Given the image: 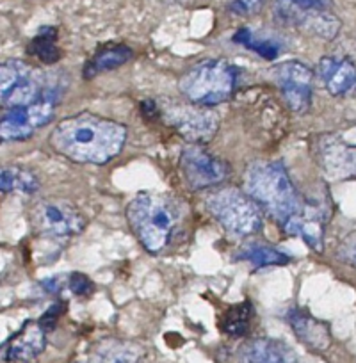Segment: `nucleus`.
Segmentation results:
<instances>
[{
	"instance_id": "1",
	"label": "nucleus",
	"mask_w": 356,
	"mask_h": 363,
	"mask_svg": "<svg viewBox=\"0 0 356 363\" xmlns=\"http://www.w3.org/2000/svg\"><path fill=\"white\" fill-rule=\"evenodd\" d=\"M127 141V128L118 121L80 113L62 120L50 135L59 155L80 164H107L118 157Z\"/></svg>"
},
{
	"instance_id": "2",
	"label": "nucleus",
	"mask_w": 356,
	"mask_h": 363,
	"mask_svg": "<svg viewBox=\"0 0 356 363\" xmlns=\"http://www.w3.org/2000/svg\"><path fill=\"white\" fill-rule=\"evenodd\" d=\"M244 186L247 196L282 225L305 207L285 167L277 160L251 162L244 173Z\"/></svg>"
},
{
	"instance_id": "3",
	"label": "nucleus",
	"mask_w": 356,
	"mask_h": 363,
	"mask_svg": "<svg viewBox=\"0 0 356 363\" xmlns=\"http://www.w3.org/2000/svg\"><path fill=\"white\" fill-rule=\"evenodd\" d=\"M182 205L159 193H141L128 203L127 221L148 253H160L182 221Z\"/></svg>"
},
{
	"instance_id": "4",
	"label": "nucleus",
	"mask_w": 356,
	"mask_h": 363,
	"mask_svg": "<svg viewBox=\"0 0 356 363\" xmlns=\"http://www.w3.org/2000/svg\"><path fill=\"white\" fill-rule=\"evenodd\" d=\"M239 68L221 59H208L194 65L178 82V87L193 104L201 107L219 106L235 93Z\"/></svg>"
},
{
	"instance_id": "5",
	"label": "nucleus",
	"mask_w": 356,
	"mask_h": 363,
	"mask_svg": "<svg viewBox=\"0 0 356 363\" xmlns=\"http://www.w3.org/2000/svg\"><path fill=\"white\" fill-rule=\"evenodd\" d=\"M331 6L333 0H271L277 22L323 40H333L340 30V20L331 13Z\"/></svg>"
},
{
	"instance_id": "6",
	"label": "nucleus",
	"mask_w": 356,
	"mask_h": 363,
	"mask_svg": "<svg viewBox=\"0 0 356 363\" xmlns=\"http://www.w3.org/2000/svg\"><path fill=\"white\" fill-rule=\"evenodd\" d=\"M205 207L212 218L233 235H253L262 230L260 207L235 187H225L211 193Z\"/></svg>"
},
{
	"instance_id": "7",
	"label": "nucleus",
	"mask_w": 356,
	"mask_h": 363,
	"mask_svg": "<svg viewBox=\"0 0 356 363\" xmlns=\"http://www.w3.org/2000/svg\"><path fill=\"white\" fill-rule=\"evenodd\" d=\"M57 95V91L47 87L36 102L23 107H8L0 116V143L27 141L38 128L45 127L54 118Z\"/></svg>"
},
{
	"instance_id": "8",
	"label": "nucleus",
	"mask_w": 356,
	"mask_h": 363,
	"mask_svg": "<svg viewBox=\"0 0 356 363\" xmlns=\"http://www.w3.org/2000/svg\"><path fill=\"white\" fill-rule=\"evenodd\" d=\"M33 223L36 230L50 237H73L86 228L82 212L69 201L59 198L41 200L33 208Z\"/></svg>"
},
{
	"instance_id": "9",
	"label": "nucleus",
	"mask_w": 356,
	"mask_h": 363,
	"mask_svg": "<svg viewBox=\"0 0 356 363\" xmlns=\"http://www.w3.org/2000/svg\"><path fill=\"white\" fill-rule=\"evenodd\" d=\"M180 169H182L187 186L194 191L219 186L228 177V166L225 160L205 152L198 145L184 150L180 157Z\"/></svg>"
},
{
	"instance_id": "10",
	"label": "nucleus",
	"mask_w": 356,
	"mask_h": 363,
	"mask_svg": "<svg viewBox=\"0 0 356 363\" xmlns=\"http://www.w3.org/2000/svg\"><path fill=\"white\" fill-rule=\"evenodd\" d=\"M316 157L330 180L340 182L356 177V145H347L333 135H323L317 141Z\"/></svg>"
},
{
	"instance_id": "11",
	"label": "nucleus",
	"mask_w": 356,
	"mask_h": 363,
	"mask_svg": "<svg viewBox=\"0 0 356 363\" xmlns=\"http://www.w3.org/2000/svg\"><path fill=\"white\" fill-rule=\"evenodd\" d=\"M167 123L193 145L208 143L218 130V118L208 111L191 106H173L164 113Z\"/></svg>"
},
{
	"instance_id": "12",
	"label": "nucleus",
	"mask_w": 356,
	"mask_h": 363,
	"mask_svg": "<svg viewBox=\"0 0 356 363\" xmlns=\"http://www.w3.org/2000/svg\"><path fill=\"white\" fill-rule=\"evenodd\" d=\"M277 80L289 107L298 114L306 113L312 100V69L299 61H287L277 68Z\"/></svg>"
},
{
	"instance_id": "13",
	"label": "nucleus",
	"mask_w": 356,
	"mask_h": 363,
	"mask_svg": "<svg viewBox=\"0 0 356 363\" xmlns=\"http://www.w3.org/2000/svg\"><path fill=\"white\" fill-rule=\"evenodd\" d=\"M324 223H326L324 212L319 207H310L305 203V207L298 214L291 216L282 225V228L287 235L301 237L313 251L321 253L324 242Z\"/></svg>"
},
{
	"instance_id": "14",
	"label": "nucleus",
	"mask_w": 356,
	"mask_h": 363,
	"mask_svg": "<svg viewBox=\"0 0 356 363\" xmlns=\"http://www.w3.org/2000/svg\"><path fill=\"white\" fill-rule=\"evenodd\" d=\"M289 324L299 342L310 347L312 351L323 352L331 345L330 326L323 320L316 319L310 312L303 308L289 310Z\"/></svg>"
},
{
	"instance_id": "15",
	"label": "nucleus",
	"mask_w": 356,
	"mask_h": 363,
	"mask_svg": "<svg viewBox=\"0 0 356 363\" xmlns=\"http://www.w3.org/2000/svg\"><path fill=\"white\" fill-rule=\"evenodd\" d=\"M45 345H47L45 328L40 323L29 320L11 338L6 351V359L13 363H33L45 351Z\"/></svg>"
},
{
	"instance_id": "16",
	"label": "nucleus",
	"mask_w": 356,
	"mask_h": 363,
	"mask_svg": "<svg viewBox=\"0 0 356 363\" xmlns=\"http://www.w3.org/2000/svg\"><path fill=\"white\" fill-rule=\"evenodd\" d=\"M240 363H299L298 356L285 342L277 338H253L239 351Z\"/></svg>"
},
{
	"instance_id": "17",
	"label": "nucleus",
	"mask_w": 356,
	"mask_h": 363,
	"mask_svg": "<svg viewBox=\"0 0 356 363\" xmlns=\"http://www.w3.org/2000/svg\"><path fill=\"white\" fill-rule=\"evenodd\" d=\"M317 73L333 96H344L356 89V66L347 59L323 57L317 65Z\"/></svg>"
},
{
	"instance_id": "18",
	"label": "nucleus",
	"mask_w": 356,
	"mask_h": 363,
	"mask_svg": "<svg viewBox=\"0 0 356 363\" xmlns=\"http://www.w3.org/2000/svg\"><path fill=\"white\" fill-rule=\"evenodd\" d=\"M93 363H150V351L145 345L120 338H106L95 345Z\"/></svg>"
},
{
	"instance_id": "19",
	"label": "nucleus",
	"mask_w": 356,
	"mask_h": 363,
	"mask_svg": "<svg viewBox=\"0 0 356 363\" xmlns=\"http://www.w3.org/2000/svg\"><path fill=\"white\" fill-rule=\"evenodd\" d=\"M40 180L33 171L20 166H0V193L36 194Z\"/></svg>"
},
{
	"instance_id": "20",
	"label": "nucleus",
	"mask_w": 356,
	"mask_h": 363,
	"mask_svg": "<svg viewBox=\"0 0 356 363\" xmlns=\"http://www.w3.org/2000/svg\"><path fill=\"white\" fill-rule=\"evenodd\" d=\"M130 59L132 50L128 47H125V45H107L102 50L96 52L91 57V61L87 62L86 68H84V77L91 79V77H96L99 73L116 69L127 61H130Z\"/></svg>"
},
{
	"instance_id": "21",
	"label": "nucleus",
	"mask_w": 356,
	"mask_h": 363,
	"mask_svg": "<svg viewBox=\"0 0 356 363\" xmlns=\"http://www.w3.org/2000/svg\"><path fill=\"white\" fill-rule=\"evenodd\" d=\"M237 258L250 262L257 269L271 267V265H287L292 260L284 251H278L277 247L267 246V244H247L239 251Z\"/></svg>"
},
{
	"instance_id": "22",
	"label": "nucleus",
	"mask_w": 356,
	"mask_h": 363,
	"mask_svg": "<svg viewBox=\"0 0 356 363\" xmlns=\"http://www.w3.org/2000/svg\"><path fill=\"white\" fill-rule=\"evenodd\" d=\"M251 317H253V306L250 301L239 303L226 310L221 319V330L230 337H244L250 330Z\"/></svg>"
},
{
	"instance_id": "23",
	"label": "nucleus",
	"mask_w": 356,
	"mask_h": 363,
	"mask_svg": "<svg viewBox=\"0 0 356 363\" xmlns=\"http://www.w3.org/2000/svg\"><path fill=\"white\" fill-rule=\"evenodd\" d=\"M30 52L41 59L47 65H54L61 59V50H59L57 43H55V30L54 29H45L43 33L38 38H34L30 43Z\"/></svg>"
},
{
	"instance_id": "24",
	"label": "nucleus",
	"mask_w": 356,
	"mask_h": 363,
	"mask_svg": "<svg viewBox=\"0 0 356 363\" xmlns=\"http://www.w3.org/2000/svg\"><path fill=\"white\" fill-rule=\"evenodd\" d=\"M27 72V66L18 62H0V104H6Z\"/></svg>"
},
{
	"instance_id": "25",
	"label": "nucleus",
	"mask_w": 356,
	"mask_h": 363,
	"mask_svg": "<svg viewBox=\"0 0 356 363\" xmlns=\"http://www.w3.org/2000/svg\"><path fill=\"white\" fill-rule=\"evenodd\" d=\"M233 41L244 45L246 48H251V50L257 52L260 57H265V59H274L278 55V52H280V45H277L271 40H260V38H255L253 34H251V30L247 29H240L239 33L233 36Z\"/></svg>"
},
{
	"instance_id": "26",
	"label": "nucleus",
	"mask_w": 356,
	"mask_h": 363,
	"mask_svg": "<svg viewBox=\"0 0 356 363\" xmlns=\"http://www.w3.org/2000/svg\"><path fill=\"white\" fill-rule=\"evenodd\" d=\"M338 260L345 265H351L356 269V230L349 232L344 239L338 244L337 251H335Z\"/></svg>"
},
{
	"instance_id": "27",
	"label": "nucleus",
	"mask_w": 356,
	"mask_h": 363,
	"mask_svg": "<svg viewBox=\"0 0 356 363\" xmlns=\"http://www.w3.org/2000/svg\"><path fill=\"white\" fill-rule=\"evenodd\" d=\"M69 289L75 296H82V298H87V296H91L93 291H95V285L86 274L82 272H73L72 277H69Z\"/></svg>"
},
{
	"instance_id": "28",
	"label": "nucleus",
	"mask_w": 356,
	"mask_h": 363,
	"mask_svg": "<svg viewBox=\"0 0 356 363\" xmlns=\"http://www.w3.org/2000/svg\"><path fill=\"white\" fill-rule=\"evenodd\" d=\"M264 0H233L232 11L240 16H250L260 11Z\"/></svg>"
},
{
	"instance_id": "29",
	"label": "nucleus",
	"mask_w": 356,
	"mask_h": 363,
	"mask_svg": "<svg viewBox=\"0 0 356 363\" xmlns=\"http://www.w3.org/2000/svg\"><path fill=\"white\" fill-rule=\"evenodd\" d=\"M62 308H65V305H54V306H52V308L48 310L47 313H45L43 319L40 320L41 326H43V328H54L55 320H57V317L61 315Z\"/></svg>"
},
{
	"instance_id": "30",
	"label": "nucleus",
	"mask_w": 356,
	"mask_h": 363,
	"mask_svg": "<svg viewBox=\"0 0 356 363\" xmlns=\"http://www.w3.org/2000/svg\"><path fill=\"white\" fill-rule=\"evenodd\" d=\"M143 114H145L148 120H155L157 116H159V109L155 107V102H152V100H146V102H143Z\"/></svg>"
},
{
	"instance_id": "31",
	"label": "nucleus",
	"mask_w": 356,
	"mask_h": 363,
	"mask_svg": "<svg viewBox=\"0 0 356 363\" xmlns=\"http://www.w3.org/2000/svg\"><path fill=\"white\" fill-rule=\"evenodd\" d=\"M171 2H178V4H189L193 0H171Z\"/></svg>"
}]
</instances>
